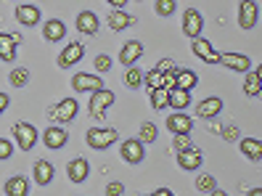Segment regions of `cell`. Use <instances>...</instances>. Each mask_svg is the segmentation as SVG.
Instances as JSON below:
<instances>
[{
  "label": "cell",
  "instance_id": "cell-1",
  "mask_svg": "<svg viewBox=\"0 0 262 196\" xmlns=\"http://www.w3.org/2000/svg\"><path fill=\"white\" fill-rule=\"evenodd\" d=\"M119 133L114 127H90L85 133V143L90 148H96V151H103V148H109L112 143H117Z\"/></svg>",
  "mask_w": 262,
  "mask_h": 196
},
{
  "label": "cell",
  "instance_id": "cell-2",
  "mask_svg": "<svg viewBox=\"0 0 262 196\" xmlns=\"http://www.w3.org/2000/svg\"><path fill=\"white\" fill-rule=\"evenodd\" d=\"M114 101H117V96L112 93V90H106V88L96 90V93L90 96V103H88V112H90V117L103 119V117H106V112L112 109V103H114Z\"/></svg>",
  "mask_w": 262,
  "mask_h": 196
},
{
  "label": "cell",
  "instance_id": "cell-3",
  "mask_svg": "<svg viewBox=\"0 0 262 196\" xmlns=\"http://www.w3.org/2000/svg\"><path fill=\"white\" fill-rule=\"evenodd\" d=\"M37 138H40V133H37L35 125H29V122H16L13 125V141H16V146L21 148V151H32Z\"/></svg>",
  "mask_w": 262,
  "mask_h": 196
},
{
  "label": "cell",
  "instance_id": "cell-4",
  "mask_svg": "<svg viewBox=\"0 0 262 196\" xmlns=\"http://www.w3.org/2000/svg\"><path fill=\"white\" fill-rule=\"evenodd\" d=\"M82 58H85V45H82V42H69V45H64V48H61L56 64H58L61 69H72L74 64H80Z\"/></svg>",
  "mask_w": 262,
  "mask_h": 196
},
{
  "label": "cell",
  "instance_id": "cell-5",
  "mask_svg": "<svg viewBox=\"0 0 262 196\" xmlns=\"http://www.w3.org/2000/svg\"><path fill=\"white\" fill-rule=\"evenodd\" d=\"M72 88H74V93H96V90L103 88V80H101V74L77 72L72 77Z\"/></svg>",
  "mask_w": 262,
  "mask_h": 196
},
{
  "label": "cell",
  "instance_id": "cell-6",
  "mask_svg": "<svg viewBox=\"0 0 262 196\" xmlns=\"http://www.w3.org/2000/svg\"><path fill=\"white\" fill-rule=\"evenodd\" d=\"M77 112H80V103H77V98H64V101H58L56 106H51V117L56 119V122H72V119L77 117Z\"/></svg>",
  "mask_w": 262,
  "mask_h": 196
},
{
  "label": "cell",
  "instance_id": "cell-7",
  "mask_svg": "<svg viewBox=\"0 0 262 196\" xmlns=\"http://www.w3.org/2000/svg\"><path fill=\"white\" fill-rule=\"evenodd\" d=\"M119 157L125 159L127 164H141L146 151H143V141L141 138H127V141H122L119 146Z\"/></svg>",
  "mask_w": 262,
  "mask_h": 196
},
{
  "label": "cell",
  "instance_id": "cell-8",
  "mask_svg": "<svg viewBox=\"0 0 262 196\" xmlns=\"http://www.w3.org/2000/svg\"><path fill=\"white\" fill-rule=\"evenodd\" d=\"M21 42L19 32H0V61L13 64L16 61V45Z\"/></svg>",
  "mask_w": 262,
  "mask_h": 196
},
{
  "label": "cell",
  "instance_id": "cell-9",
  "mask_svg": "<svg viewBox=\"0 0 262 196\" xmlns=\"http://www.w3.org/2000/svg\"><path fill=\"white\" fill-rule=\"evenodd\" d=\"M191 51H193L199 58H202L204 64H220V53L214 51V48H212V42H209V40H204L202 35L191 40Z\"/></svg>",
  "mask_w": 262,
  "mask_h": 196
},
{
  "label": "cell",
  "instance_id": "cell-10",
  "mask_svg": "<svg viewBox=\"0 0 262 196\" xmlns=\"http://www.w3.org/2000/svg\"><path fill=\"white\" fill-rule=\"evenodd\" d=\"M204 29V16L199 13L196 8H186V13H183V32H186V37H199Z\"/></svg>",
  "mask_w": 262,
  "mask_h": 196
},
{
  "label": "cell",
  "instance_id": "cell-11",
  "mask_svg": "<svg viewBox=\"0 0 262 196\" xmlns=\"http://www.w3.org/2000/svg\"><path fill=\"white\" fill-rule=\"evenodd\" d=\"M202 162H204L202 151H199V148H193V146H188V148H183V151H178V167H180V170H186V172L199 170V167H202Z\"/></svg>",
  "mask_w": 262,
  "mask_h": 196
},
{
  "label": "cell",
  "instance_id": "cell-12",
  "mask_svg": "<svg viewBox=\"0 0 262 196\" xmlns=\"http://www.w3.org/2000/svg\"><path fill=\"white\" fill-rule=\"evenodd\" d=\"M257 16H259V8H257L254 0H241L238 3V27L241 29H254Z\"/></svg>",
  "mask_w": 262,
  "mask_h": 196
},
{
  "label": "cell",
  "instance_id": "cell-13",
  "mask_svg": "<svg viewBox=\"0 0 262 196\" xmlns=\"http://www.w3.org/2000/svg\"><path fill=\"white\" fill-rule=\"evenodd\" d=\"M67 175L72 183H85L90 178V162L85 157H74L69 164H67Z\"/></svg>",
  "mask_w": 262,
  "mask_h": 196
},
{
  "label": "cell",
  "instance_id": "cell-14",
  "mask_svg": "<svg viewBox=\"0 0 262 196\" xmlns=\"http://www.w3.org/2000/svg\"><path fill=\"white\" fill-rule=\"evenodd\" d=\"M220 64L230 72H244V74L252 69V61L246 53H220Z\"/></svg>",
  "mask_w": 262,
  "mask_h": 196
},
{
  "label": "cell",
  "instance_id": "cell-15",
  "mask_svg": "<svg viewBox=\"0 0 262 196\" xmlns=\"http://www.w3.org/2000/svg\"><path fill=\"white\" fill-rule=\"evenodd\" d=\"M67 141H69V135H67L64 127H45V133H42V143H45V148H51V151L64 148Z\"/></svg>",
  "mask_w": 262,
  "mask_h": 196
},
{
  "label": "cell",
  "instance_id": "cell-16",
  "mask_svg": "<svg viewBox=\"0 0 262 196\" xmlns=\"http://www.w3.org/2000/svg\"><path fill=\"white\" fill-rule=\"evenodd\" d=\"M220 112H223V98L217 96H209L196 103V117H202V119H214Z\"/></svg>",
  "mask_w": 262,
  "mask_h": 196
},
{
  "label": "cell",
  "instance_id": "cell-17",
  "mask_svg": "<svg viewBox=\"0 0 262 196\" xmlns=\"http://www.w3.org/2000/svg\"><path fill=\"white\" fill-rule=\"evenodd\" d=\"M141 56H143V42H138V40H127L125 45H122V51H119V61L125 64V67H133Z\"/></svg>",
  "mask_w": 262,
  "mask_h": 196
},
{
  "label": "cell",
  "instance_id": "cell-18",
  "mask_svg": "<svg viewBox=\"0 0 262 196\" xmlns=\"http://www.w3.org/2000/svg\"><path fill=\"white\" fill-rule=\"evenodd\" d=\"M42 37L48 40V42H61L67 37V24L61 21V19H48L42 24Z\"/></svg>",
  "mask_w": 262,
  "mask_h": 196
},
{
  "label": "cell",
  "instance_id": "cell-19",
  "mask_svg": "<svg viewBox=\"0 0 262 196\" xmlns=\"http://www.w3.org/2000/svg\"><path fill=\"white\" fill-rule=\"evenodd\" d=\"M169 90V109L175 112H186L191 106V90H183V88H167Z\"/></svg>",
  "mask_w": 262,
  "mask_h": 196
},
{
  "label": "cell",
  "instance_id": "cell-20",
  "mask_svg": "<svg viewBox=\"0 0 262 196\" xmlns=\"http://www.w3.org/2000/svg\"><path fill=\"white\" fill-rule=\"evenodd\" d=\"M56 170H53V164L48 159H37L35 162V170H32V178H35V183L37 186H48L51 180H53Z\"/></svg>",
  "mask_w": 262,
  "mask_h": 196
},
{
  "label": "cell",
  "instance_id": "cell-21",
  "mask_svg": "<svg viewBox=\"0 0 262 196\" xmlns=\"http://www.w3.org/2000/svg\"><path fill=\"white\" fill-rule=\"evenodd\" d=\"M16 21L21 27H37L40 24V8L37 6H16Z\"/></svg>",
  "mask_w": 262,
  "mask_h": 196
},
{
  "label": "cell",
  "instance_id": "cell-22",
  "mask_svg": "<svg viewBox=\"0 0 262 196\" xmlns=\"http://www.w3.org/2000/svg\"><path fill=\"white\" fill-rule=\"evenodd\" d=\"M98 16L93 11H80L77 13V29H80L82 35H96L98 32Z\"/></svg>",
  "mask_w": 262,
  "mask_h": 196
},
{
  "label": "cell",
  "instance_id": "cell-23",
  "mask_svg": "<svg viewBox=\"0 0 262 196\" xmlns=\"http://www.w3.org/2000/svg\"><path fill=\"white\" fill-rule=\"evenodd\" d=\"M167 130L169 133H191L193 130V119L188 114H167Z\"/></svg>",
  "mask_w": 262,
  "mask_h": 196
},
{
  "label": "cell",
  "instance_id": "cell-24",
  "mask_svg": "<svg viewBox=\"0 0 262 196\" xmlns=\"http://www.w3.org/2000/svg\"><path fill=\"white\" fill-rule=\"evenodd\" d=\"M135 24V16H130V13H125L122 8H114L109 13V27H112V32H122V29H130Z\"/></svg>",
  "mask_w": 262,
  "mask_h": 196
},
{
  "label": "cell",
  "instance_id": "cell-25",
  "mask_svg": "<svg viewBox=\"0 0 262 196\" xmlns=\"http://www.w3.org/2000/svg\"><path fill=\"white\" fill-rule=\"evenodd\" d=\"M241 154L249 162H259L262 159V141L259 138H241Z\"/></svg>",
  "mask_w": 262,
  "mask_h": 196
},
{
  "label": "cell",
  "instance_id": "cell-26",
  "mask_svg": "<svg viewBox=\"0 0 262 196\" xmlns=\"http://www.w3.org/2000/svg\"><path fill=\"white\" fill-rule=\"evenodd\" d=\"M199 85V74L191 72V69H178L175 72V88H183V90H193Z\"/></svg>",
  "mask_w": 262,
  "mask_h": 196
},
{
  "label": "cell",
  "instance_id": "cell-27",
  "mask_svg": "<svg viewBox=\"0 0 262 196\" xmlns=\"http://www.w3.org/2000/svg\"><path fill=\"white\" fill-rule=\"evenodd\" d=\"M3 191H6L8 196H27V193H29V180H27L24 175H16V178L8 180Z\"/></svg>",
  "mask_w": 262,
  "mask_h": 196
},
{
  "label": "cell",
  "instance_id": "cell-28",
  "mask_svg": "<svg viewBox=\"0 0 262 196\" xmlns=\"http://www.w3.org/2000/svg\"><path fill=\"white\" fill-rule=\"evenodd\" d=\"M244 93L246 96H262V80H259V74L257 72H246V77H244Z\"/></svg>",
  "mask_w": 262,
  "mask_h": 196
},
{
  "label": "cell",
  "instance_id": "cell-29",
  "mask_svg": "<svg viewBox=\"0 0 262 196\" xmlns=\"http://www.w3.org/2000/svg\"><path fill=\"white\" fill-rule=\"evenodd\" d=\"M151 106H154V112H164L169 106V90L167 88H154L151 90Z\"/></svg>",
  "mask_w": 262,
  "mask_h": 196
},
{
  "label": "cell",
  "instance_id": "cell-30",
  "mask_svg": "<svg viewBox=\"0 0 262 196\" xmlns=\"http://www.w3.org/2000/svg\"><path fill=\"white\" fill-rule=\"evenodd\" d=\"M143 85H146L148 90H154V88H167V77H164L159 69H151V72L143 74Z\"/></svg>",
  "mask_w": 262,
  "mask_h": 196
},
{
  "label": "cell",
  "instance_id": "cell-31",
  "mask_svg": "<svg viewBox=\"0 0 262 196\" xmlns=\"http://www.w3.org/2000/svg\"><path fill=\"white\" fill-rule=\"evenodd\" d=\"M125 85H127V88H133V90L143 85V72L138 69L135 64H133V67H127V72H125Z\"/></svg>",
  "mask_w": 262,
  "mask_h": 196
},
{
  "label": "cell",
  "instance_id": "cell-32",
  "mask_svg": "<svg viewBox=\"0 0 262 196\" xmlns=\"http://www.w3.org/2000/svg\"><path fill=\"white\" fill-rule=\"evenodd\" d=\"M8 80H11L13 88H24V85L29 82V69H27V67H16V69L8 74Z\"/></svg>",
  "mask_w": 262,
  "mask_h": 196
},
{
  "label": "cell",
  "instance_id": "cell-33",
  "mask_svg": "<svg viewBox=\"0 0 262 196\" xmlns=\"http://www.w3.org/2000/svg\"><path fill=\"white\" fill-rule=\"evenodd\" d=\"M214 188H217V186H214V178H212L209 172H204V175L196 178V191H199V193H212Z\"/></svg>",
  "mask_w": 262,
  "mask_h": 196
},
{
  "label": "cell",
  "instance_id": "cell-34",
  "mask_svg": "<svg viewBox=\"0 0 262 196\" xmlns=\"http://www.w3.org/2000/svg\"><path fill=\"white\" fill-rule=\"evenodd\" d=\"M138 135H141L143 143H154V141L159 138V130H157V125H154V122H143V125H141V133H138Z\"/></svg>",
  "mask_w": 262,
  "mask_h": 196
},
{
  "label": "cell",
  "instance_id": "cell-35",
  "mask_svg": "<svg viewBox=\"0 0 262 196\" xmlns=\"http://www.w3.org/2000/svg\"><path fill=\"white\" fill-rule=\"evenodd\" d=\"M175 8H178L175 0H157V6H154V11H157L159 16H172Z\"/></svg>",
  "mask_w": 262,
  "mask_h": 196
},
{
  "label": "cell",
  "instance_id": "cell-36",
  "mask_svg": "<svg viewBox=\"0 0 262 196\" xmlns=\"http://www.w3.org/2000/svg\"><path fill=\"white\" fill-rule=\"evenodd\" d=\"M188 146H193L191 143V133H175L172 135V148L175 151H183V148H188Z\"/></svg>",
  "mask_w": 262,
  "mask_h": 196
},
{
  "label": "cell",
  "instance_id": "cell-37",
  "mask_svg": "<svg viewBox=\"0 0 262 196\" xmlns=\"http://www.w3.org/2000/svg\"><path fill=\"white\" fill-rule=\"evenodd\" d=\"M112 58L106 56V53H101V56H96V61H93V67H96V72H109L112 69Z\"/></svg>",
  "mask_w": 262,
  "mask_h": 196
},
{
  "label": "cell",
  "instance_id": "cell-38",
  "mask_svg": "<svg viewBox=\"0 0 262 196\" xmlns=\"http://www.w3.org/2000/svg\"><path fill=\"white\" fill-rule=\"evenodd\" d=\"M13 157V143L8 138H0V159H11Z\"/></svg>",
  "mask_w": 262,
  "mask_h": 196
},
{
  "label": "cell",
  "instance_id": "cell-39",
  "mask_svg": "<svg viewBox=\"0 0 262 196\" xmlns=\"http://www.w3.org/2000/svg\"><path fill=\"white\" fill-rule=\"evenodd\" d=\"M106 193H109V196H122V193H125V186H122L119 180H112V183L106 186Z\"/></svg>",
  "mask_w": 262,
  "mask_h": 196
},
{
  "label": "cell",
  "instance_id": "cell-40",
  "mask_svg": "<svg viewBox=\"0 0 262 196\" xmlns=\"http://www.w3.org/2000/svg\"><path fill=\"white\" fill-rule=\"evenodd\" d=\"M238 135H241V133H238V127H233V125H228V127L223 130V138H225V141H236Z\"/></svg>",
  "mask_w": 262,
  "mask_h": 196
},
{
  "label": "cell",
  "instance_id": "cell-41",
  "mask_svg": "<svg viewBox=\"0 0 262 196\" xmlns=\"http://www.w3.org/2000/svg\"><path fill=\"white\" fill-rule=\"evenodd\" d=\"M8 103H11V96H8V93H0V114H6Z\"/></svg>",
  "mask_w": 262,
  "mask_h": 196
},
{
  "label": "cell",
  "instance_id": "cell-42",
  "mask_svg": "<svg viewBox=\"0 0 262 196\" xmlns=\"http://www.w3.org/2000/svg\"><path fill=\"white\" fill-rule=\"evenodd\" d=\"M106 3H109L112 8H125V3H127V0H106Z\"/></svg>",
  "mask_w": 262,
  "mask_h": 196
},
{
  "label": "cell",
  "instance_id": "cell-43",
  "mask_svg": "<svg viewBox=\"0 0 262 196\" xmlns=\"http://www.w3.org/2000/svg\"><path fill=\"white\" fill-rule=\"evenodd\" d=\"M154 193H157V196H172V191H169V188H157Z\"/></svg>",
  "mask_w": 262,
  "mask_h": 196
},
{
  "label": "cell",
  "instance_id": "cell-44",
  "mask_svg": "<svg viewBox=\"0 0 262 196\" xmlns=\"http://www.w3.org/2000/svg\"><path fill=\"white\" fill-rule=\"evenodd\" d=\"M249 196H262V188H252V191H249Z\"/></svg>",
  "mask_w": 262,
  "mask_h": 196
},
{
  "label": "cell",
  "instance_id": "cell-45",
  "mask_svg": "<svg viewBox=\"0 0 262 196\" xmlns=\"http://www.w3.org/2000/svg\"><path fill=\"white\" fill-rule=\"evenodd\" d=\"M257 74H259V80H262V64H259V67H257Z\"/></svg>",
  "mask_w": 262,
  "mask_h": 196
}]
</instances>
